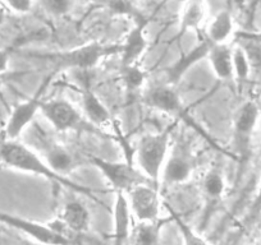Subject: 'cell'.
Wrapping results in <instances>:
<instances>
[{
    "label": "cell",
    "mask_w": 261,
    "mask_h": 245,
    "mask_svg": "<svg viewBox=\"0 0 261 245\" xmlns=\"http://www.w3.org/2000/svg\"><path fill=\"white\" fill-rule=\"evenodd\" d=\"M0 161L17 171L44 177L49 181L59 184L60 187H65L76 193L89 196L94 201H97L92 189L73 181L69 179V176H63L55 172L45 161L44 157L40 156L29 146L21 143L18 139H3L0 142Z\"/></svg>",
    "instance_id": "obj_1"
},
{
    "label": "cell",
    "mask_w": 261,
    "mask_h": 245,
    "mask_svg": "<svg viewBox=\"0 0 261 245\" xmlns=\"http://www.w3.org/2000/svg\"><path fill=\"white\" fill-rule=\"evenodd\" d=\"M120 44L91 41L81 46L59 51H29L27 57L41 60L51 66L53 71H90L113 55H119Z\"/></svg>",
    "instance_id": "obj_2"
},
{
    "label": "cell",
    "mask_w": 261,
    "mask_h": 245,
    "mask_svg": "<svg viewBox=\"0 0 261 245\" xmlns=\"http://www.w3.org/2000/svg\"><path fill=\"white\" fill-rule=\"evenodd\" d=\"M178 122V120H173V124L163 131L145 134L137 144V166L155 186H159L163 167L169 155L173 143L172 137Z\"/></svg>",
    "instance_id": "obj_3"
},
{
    "label": "cell",
    "mask_w": 261,
    "mask_h": 245,
    "mask_svg": "<svg viewBox=\"0 0 261 245\" xmlns=\"http://www.w3.org/2000/svg\"><path fill=\"white\" fill-rule=\"evenodd\" d=\"M57 74L55 71L50 72L42 79L31 97L23 100L13 107L4 127V139H18L21 134L29 128V126H31V122L41 110L42 101L45 100L44 95L46 94L47 88L53 83Z\"/></svg>",
    "instance_id": "obj_4"
},
{
    "label": "cell",
    "mask_w": 261,
    "mask_h": 245,
    "mask_svg": "<svg viewBox=\"0 0 261 245\" xmlns=\"http://www.w3.org/2000/svg\"><path fill=\"white\" fill-rule=\"evenodd\" d=\"M89 161L101 172L104 179L114 192L128 193L130 189L141 184H154L139 169V166H135L129 162L112 161L94 155L89 157Z\"/></svg>",
    "instance_id": "obj_5"
},
{
    "label": "cell",
    "mask_w": 261,
    "mask_h": 245,
    "mask_svg": "<svg viewBox=\"0 0 261 245\" xmlns=\"http://www.w3.org/2000/svg\"><path fill=\"white\" fill-rule=\"evenodd\" d=\"M144 104L146 106L151 107V109L156 110V111L164 112V114L170 115L174 117V120L178 121L187 122L188 126L193 127V129L200 133L206 139H210L209 136H206L204 129L201 127L197 126V122L188 115L187 107L185 106L182 101V97L178 94L174 86L164 83V84H155V86L150 87L146 89L144 94Z\"/></svg>",
    "instance_id": "obj_6"
},
{
    "label": "cell",
    "mask_w": 261,
    "mask_h": 245,
    "mask_svg": "<svg viewBox=\"0 0 261 245\" xmlns=\"http://www.w3.org/2000/svg\"><path fill=\"white\" fill-rule=\"evenodd\" d=\"M40 112L57 132L87 131L94 127L72 102L64 99L44 100Z\"/></svg>",
    "instance_id": "obj_7"
},
{
    "label": "cell",
    "mask_w": 261,
    "mask_h": 245,
    "mask_svg": "<svg viewBox=\"0 0 261 245\" xmlns=\"http://www.w3.org/2000/svg\"><path fill=\"white\" fill-rule=\"evenodd\" d=\"M258 120V107L255 102L247 101L238 109L233 120V146L236 156L240 164V172L242 174L246 162L250 159L251 141L255 131L256 122Z\"/></svg>",
    "instance_id": "obj_8"
},
{
    "label": "cell",
    "mask_w": 261,
    "mask_h": 245,
    "mask_svg": "<svg viewBox=\"0 0 261 245\" xmlns=\"http://www.w3.org/2000/svg\"><path fill=\"white\" fill-rule=\"evenodd\" d=\"M193 170H195V156L190 142L179 137L172 143L169 155L163 167L160 181L168 186L185 184L191 179Z\"/></svg>",
    "instance_id": "obj_9"
},
{
    "label": "cell",
    "mask_w": 261,
    "mask_h": 245,
    "mask_svg": "<svg viewBox=\"0 0 261 245\" xmlns=\"http://www.w3.org/2000/svg\"><path fill=\"white\" fill-rule=\"evenodd\" d=\"M0 224L16 230L19 234L31 239L34 241L47 245H77L80 244L76 240L68 239L58 234L50 227L47 222H39L26 217L17 216L9 212L0 211Z\"/></svg>",
    "instance_id": "obj_10"
},
{
    "label": "cell",
    "mask_w": 261,
    "mask_h": 245,
    "mask_svg": "<svg viewBox=\"0 0 261 245\" xmlns=\"http://www.w3.org/2000/svg\"><path fill=\"white\" fill-rule=\"evenodd\" d=\"M127 194L132 215L139 222L155 221L160 219L162 199L155 184H141L130 189Z\"/></svg>",
    "instance_id": "obj_11"
},
{
    "label": "cell",
    "mask_w": 261,
    "mask_h": 245,
    "mask_svg": "<svg viewBox=\"0 0 261 245\" xmlns=\"http://www.w3.org/2000/svg\"><path fill=\"white\" fill-rule=\"evenodd\" d=\"M212 45L213 42L209 41L206 37H204L201 41L197 42L195 47L180 55L179 59L175 60L174 63L168 67L167 71H165V77H167L165 83L170 84V86H175L185 77V74L190 72L196 64L200 63L201 60L207 59Z\"/></svg>",
    "instance_id": "obj_12"
},
{
    "label": "cell",
    "mask_w": 261,
    "mask_h": 245,
    "mask_svg": "<svg viewBox=\"0 0 261 245\" xmlns=\"http://www.w3.org/2000/svg\"><path fill=\"white\" fill-rule=\"evenodd\" d=\"M147 19L141 18L136 21L134 28L125 36L124 41L120 44V66H132L139 64L140 59L144 56L147 50V39L145 35Z\"/></svg>",
    "instance_id": "obj_13"
},
{
    "label": "cell",
    "mask_w": 261,
    "mask_h": 245,
    "mask_svg": "<svg viewBox=\"0 0 261 245\" xmlns=\"http://www.w3.org/2000/svg\"><path fill=\"white\" fill-rule=\"evenodd\" d=\"M132 212L128 204L127 194L115 192L113 203V245H128L132 225Z\"/></svg>",
    "instance_id": "obj_14"
},
{
    "label": "cell",
    "mask_w": 261,
    "mask_h": 245,
    "mask_svg": "<svg viewBox=\"0 0 261 245\" xmlns=\"http://www.w3.org/2000/svg\"><path fill=\"white\" fill-rule=\"evenodd\" d=\"M225 188H227V184H225V177L222 169L218 165L210 167L205 172L201 181V192L205 199V221H207L215 207L223 199Z\"/></svg>",
    "instance_id": "obj_15"
},
{
    "label": "cell",
    "mask_w": 261,
    "mask_h": 245,
    "mask_svg": "<svg viewBox=\"0 0 261 245\" xmlns=\"http://www.w3.org/2000/svg\"><path fill=\"white\" fill-rule=\"evenodd\" d=\"M44 160L49 166L63 176H69L77 167H80V159L63 144L49 142L44 148Z\"/></svg>",
    "instance_id": "obj_16"
},
{
    "label": "cell",
    "mask_w": 261,
    "mask_h": 245,
    "mask_svg": "<svg viewBox=\"0 0 261 245\" xmlns=\"http://www.w3.org/2000/svg\"><path fill=\"white\" fill-rule=\"evenodd\" d=\"M60 221L76 236L89 231L91 225V213L80 201H69L64 204L59 216Z\"/></svg>",
    "instance_id": "obj_17"
},
{
    "label": "cell",
    "mask_w": 261,
    "mask_h": 245,
    "mask_svg": "<svg viewBox=\"0 0 261 245\" xmlns=\"http://www.w3.org/2000/svg\"><path fill=\"white\" fill-rule=\"evenodd\" d=\"M81 107L82 114L87 121L94 128L107 126L112 120V114L107 105L101 101L99 96L91 89V87H85L81 91Z\"/></svg>",
    "instance_id": "obj_18"
},
{
    "label": "cell",
    "mask_w": 261,
    "mask_h": 245,
    "mask_svg": "<svg viewBox=\"0 0 261 245\" xmlns=\"http://www.w3.org/2000/svg\"><path fill=\"white\" fill-rule=\"evenodd\" d=\"M210 67L220 81L233 79V47L225 44H213L207 55Z\"/></svg>",
    "instance_id": "obj_19"
},
{
    "label": "cell",
    "mask_w": 261,
    "mask_h": 245,
    "mask_svg": "<svg viewBox=\"0 0 261 245\" xmlns=\"http://www.w3.org/2000/svg\"><path fill=\"white\" fill-rule=\"evenodd\" d=\"M167 222L168 220L163 219L139 222L132 229L128 245H159L163 227Z\"/></svg>",
    "instance_id": "obj_20"
},
{
    "label": "cell",
    "mask_w": 261,
    "mask_h": 245,
    "mask_svg": "<svg viewBox=\"0 0 261 245\" xmlns=\"http://www.w3.org/2000/svg\"><path fill=\"white\" fill-rule=\"evenodd\" d=\"M206 14V4L205 0H187L183 8L179 21L177 39L185 36L191 29H197L202 23Z\"/></svg>",
    "instance_id": "obj_21"
},
{
    "label": "cell",
    "mask_w": 261,
    "mask_h": 245,
    "mask_svg": "<svg viewBox=\"0 0 261 245\" xmlns=\"http://www.w3.org/2000/svg\"><path fill=\"white\" fill-rule=\"evenodd\" d=\"M234 23L229 11H220L215 14L206 29V37L213 44H225L233 35Z\"/></svg>",
    "instance_id": "obj_22"
},
{
    "label": "cell",
    "mask_w": 261,
    "mask_h": 245,
    "mask_svg": "<svg viewBox=\"0 0 261 245\" xmlns=\"http://www.w3.org/2000/svg\"><path fill=\"white\" fill-rule=\"evenodd\" d=\"M165 207H167L168 212H169L170 220H173L174 224L177 225L182 245H210L209 241L202 235H200L193 227H191L190 224H187L183 220L179 212L172 208V206H169V204H165Z\"/></svg>",
    "instance_id": "obj_23"
},
{
    "label": "cell",
    "mask_w": 261,
    "mask_h": 245,
    "mask_svg": "<svg viewBox=\"0 0 261 245\" xmlns=\"http://www.w3.org/2000/svg\"><path fill=\"white\" fill-rule=\"evenodd\" d=\"M119 76L123 86L128 92L136 94L146 82V73L140 67V64H132V66H120Z\"/></svg>",
    "instance_id": "obj_24"
},
{
    "label": "cell",
    "mask_w": 261,
    "mask_h": 245,
    "mask_svg": "<svg viewBox=\"0 0 261 245\" xmlns=\"http://www.w3.org/2000/svg\"><path fill=\"white\" fill-rule=\"evenodd\" d=\"M251 76V66L243 47L240 44L233 47V78L240 84L246 83Z\"/></svg>",
    "instance_id": "obj_25"
},
{
    "label": "cell",
    "mask_w": 261,
    "mask_h": 245,
    "mask_svg": "<svg viewBox=\"0 0 261 245\" xmlns=\"http://www.w3.org/2000/svg\"><path fill=\"white\" fill-rule=\"evenodd\" d=\"M246 51L251 66V74H256L261 78V42L248 40H236Z\"/></svg>",
    "instance_id": "obj_26"
},
{
    "label": "cell",
    "mask_w": 261,
    "mask_h": 245,
    "mask_svg": "<svg viewBox=\"0 0 261 245\" xmlns=\"http://www.w3.org/2000/svg\"><path fill=\"white\" fill-rule=\"evenodd\" d=\"M45 11L55 17H63L71 13L76 0H40Z\"/></svg>",
    "instance_id": "obj_27"
},
{
    "label": "cell",
    "mask_w": 261,
    "mask_h": 245,
    "mask_svg": "<svg viewBox=\"0 0 261 245\" xmlns=\"http://www.w3.org/2000/svg\"><path fill=\"white\" fill-rule=\"evenodd\" d=\"M17 13H27L32 8V0H4Z\"/></svg>",
    "instance_id": "obj_28"
},
{
    "label": "cell",
    "mask_w": 261,
    "mask_h": 245,
    "mask_svg": "<svg viewBox=\"0 0 261 245\" xmlns=\"http://www.w3.org/2000/svg\"><path fill=\"white\" fill-rule=\"evenodd\" d=\"M261 213V181H260V187H258L257 194H256L255 201L252 202V206H251L250 212H248V216L246 219V222L247 224H251L252 221H255L256 217Z\"/></svg>",
    "instance_id": "obj_29"
},
{
    "label": "cell",
    "mask_w": 261,
    "mask_h": 245,
    "mask_svg": "<svg viewBox=\"0 0 261 245\" xmlns=\"http://www.w3.org/2000/svg\"><path fill=\"white\" fill-rule=\"evenodd\" d=\"M9 63H11V52L6 49H0V76L8 72Z\"/></svg>",
    "instance_id": "obj_30"
},
{
    "label": "cell",
    "mask_w": 261,
    "mask_h": 245,
    "mask_svg": "<svg viewBox=\"0 0 261 245\" xmlns=\"http://www.w3.org/2000/svg\"><path fill=\"white\" fill-rule=\"evenodd\" d=\"M236 40H248V41L261 42V32H236Z\"/></svg>",
    "instance_id": "obj_31"
},
{
    "label": "cell",
    "mask_w": 261,
    "mask_h": 245,
    "mask_svg": "<svg viewBox=\"0 0 261 245\" xmlns=\"http://www.w3.org/2000/svg\"><path fill=\"white\" fill-rule=\"evenodd\" d=\"M4 19H6V14H4V11L0 7V26L4 23Z\"/></svg>",
    "instance_id": "obj_32"
},
{
    "label": "cell",
    "mask_w": 261,
    "mask_h": 245,
    "mask_svg": "<svg viewBox=\"0 0 261 245\" xmlns=\"http://www.w3.org/2000/svg\"><path fill=\"white\" fill-rule=\"evenodd\" d=\"M4 86V78L3 76H0V94H2V88H3Z\"/></svg>",
    "instance_id": "obj_33"
},
{
    "label": "cell",
    "mask_w": 261,
    "mask_h": 245,
    "mask_svg": "<svg viewBox=\"0 0 261 245\" xmlns=\"http://www.w3.org/2000/svg\"><path fill=\"white\" fill-rule=\"evenodd\" d=\"M253 245H261V239H260V240H258V241H256V242H255V244H253Z\"/></svg>",
    "instance_id": "obj_34"
}]
</instances>
